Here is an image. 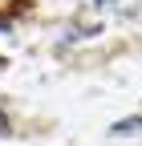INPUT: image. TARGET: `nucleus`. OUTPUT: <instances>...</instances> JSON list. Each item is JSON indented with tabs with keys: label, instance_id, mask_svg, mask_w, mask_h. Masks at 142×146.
<instances>
[{
	"label": "nucleus",
	"instance_id": "1",
	"mask_svg": "<svg viewBox=\"0 0 142 146\" xmlns=\"http://www.w3.org/2000/svg\"><path fill=\"white\" fill-rule=\"evenodd\" d=\"M138 130H142V118H122V122L114 126L110 134H118V138H126V134H138Z\"/></svg>",
	"mask_w": 142,
	"mask_h": 146
},
{
	"label": "nucleus",
	"instance_id": "2",
	"mask_svg": "<svg viewBox=\"0 0 142 146\" xmlns=\"http://www.w3.org/2000/svg\"><path fill=\"white\" fill-rule=\"evenodd\" d=\"M0 134H8V118L4 114H0Z\"/></svg>",
	"mask_w": 142,
	"mask_h": 146
}]
</instances>
